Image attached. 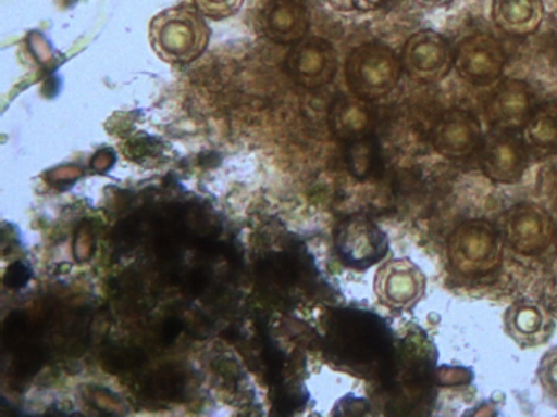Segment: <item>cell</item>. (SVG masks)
<instances>
[{
	"label": "cell",
	"instance_id": "obj_25",
	"mask_svg": "<svg viewBox=\"0 0 557 417\" xmlns=\"http://www.w3.org/2000/svg\"><path fill=\"white\" fill-rule=\"evenodd\" d=\"M115 153H113L110 149H103L96 153V156H94L92 163H90V165H92V168L96 169V172L103 173L109 172V169L115 165Z\"/></svg>",
	"mask_w": 557,
	"mask_h": 417
},
{
	"label": "cell",
	"instance_id": "obj_10",
	"mask_svg": "<svg viewBox=\"0 0 557 417\" xmlns=\"http://www.w3.org/2000/svg\"><path fill=\"white\" fill-rule=\"evenodd\" d=\"M482 129L478 117L468 111L453 110L443 114L432 134L436 152L446 159H465L481 147Z\"/></svg>",
	"mask_w": 557,
	"mask_h": 417
},
{
	"label": "cell",
	"instance_id": "obj_18",
	"mask_svg": "<svg viewBox=\"0 0 557 417\" xmlns=\"http://www.w3.org/2000/svg\"><path fill=\"white\" fill-rule=\"evenodd\" d=\"M103 368L112 374L133 370L141 367L146 362V354L139 349L122 348V345H110L103 351Z\"/></svg>",
	"mask_w": 557,
	"mask_h": 417
},
{
	"label": "cell",
	"instance_id": "obj_5",
	"mask_svg": "<svg viewBox=\"0 0 557 417\" xmlns=\"http://www.w3.org/2000/svg\"><path fill=\"white\" fill-rule=\"evenodd\" d=\"M527 166V142L515 130L495 127L482 139L481 168L492 181L515 185Z\"/></svg>",
	"mask_w": 557,
	"mask_h": 417
},
{
	"label": "cell",
	"instance_id": "obj_14",
	"mask_svg": "<svg viewBox=\"0 0 557 417\" xmlns=\"http://www.w3.org/2000/svg\"><path fill=\"white\" fill-rule=\"evenodd\" d=\"M523 139L531 149L557 150V104H544L533 111L524 124Z\"/></svg>",
	"mask_w": 557,
	"mask_h": 417
},
{
	"label": "cell",
	"instance_id": "obj_27",
	"mask_svg": "<svg viewBox=\"0 0 557 417\" xmlns=\"http://www.w3.org/2000/svg\"><path fill=\"white\" fill-rule=\"evenodd\" d=\"M413 2L423 9H442V7L449 5L453 0H413Z\"/></svg>",
	"mask_w": 557,
	"mask_h": 417
},
{
	"label": "cell",
	"instance_id": "obj_11",
	"mask_svg": "<svg viewBox=\"0 0 557 417\" xmlns=\"http://www.w3.org/2000/svg\"><path fill=\"white\" fill-rule=\"evenodd\" d=\"M533 93L528 84L518 78H507L492 94L485 113L488 123L498 129H523L533 114Z\"/></svg>",
	"mask_w": 557,
	"mask_h": 417
},
{
	"label": "cell",
	"instance_id": "obj_15",
	"mask_svg": "<svg viewBox=\"0 0 557 417\" xmlns=\"http://www.w3.org/2000/svg\"><path fill=\"white\" fill-rule=\"evenodd\" d=\"M187 374L174 365H164L143 380V393L159 400L178 401L187 390Z\"/></svg>",
	"mask_w": 557,
	"mask_h": 417
},
{
	"label": "cell",
	"instance_id": "obj_24",
	"mask_svg": "<svg viewBox=\"0 0 557 417\" xmlns=\"http://www.w3.org/2000/svg\"><path fill=\"white\" fill-rule=\"evenodd\" d=\"M208 283H210V274L205 269H195L194 273L188 276V290H190L194 295H200L201 292H205Z\"/></svg>",
	"mask_w": 557,
	"mask_h": 417
},
{
	"label": "cell",
	"instance_id": "obj_17",
	"mask_svg": "<svg viewBox=\"0 0 557 417\" xmlns=\"http://www.w3.org/2000/svg\"><path fill=\"white\" fill-rule=\"evenodd\" d=\"M15 352L14 370L18 378L34 377L44 367L47 352L37 339H30Z\"/></svg>",
	"mask_w": 557,
	"mask_h": 417
},
{
	"label": "cell",
	"instance_id": "obj_22",
	"mask_svg": "<svg viewBox=\"0 0 557 417\" xmlns=\"http://www.w3.org/2000/svg\"><path fill=\"white\" fill-rule=\"evenodd\" d=\"M373 147L363 139L351 140L350 150H348V165L351 172L357 176H364L370 173L371 162H373Z\"/></svg>",
	"mask_w": 557,
	"mask_h": 417
},
{
	"label": "cell",
	"instance_id": "obj_6",
	"mask_svg": "<svg viewBox=\"0 0 557 417\" xmlns=\"http://www.w3.org/2000/svg\"><path fill=\"white\" fill-rule=\"evenodd\" d=\"M338 254L348 266L367 269L386 256V233L364 215L345 218L335 231Z\"/></svg>",
	"mask_w": 557,
	"mask_h": 417
},
{
	"label": "cell",
	"instance_id": "obj_3",
	"mask_svg": "<svg viewBox=\"0 0 557 417\" xmlns=\"http://www.w3.org/2000/svg\"><path fill=\"white\" fill-rule=\"evenodd\" d=\"M347 77L355 93L367 100H380L399 84L400 62L386 46H361L348 59Z\"/></svg>",
	"mask_w": 557,
	"mask_h": 417
},
{
	"label": "cell",
	"instance_id": "obj_2",
	"mask_svg": "<svg viewBox=\"0 0 557 417\" xmlns=\"http://www.w3.org/2000/svg\"><path fill=\"white\" fill-rule=\"evenodd\" d=\"M504 256V237L482 218L462 222L448 240V261L462 276H484L497 269Z\"/></svg>",
	"mask_w": 557,
	"mask_h": 417
},
{
	"label": "cell",
	"instance_id": "obj_12",
	"mask_svg": "<svg viewBox=\"0 0 557 417\" xmlns=\"http://www.w3.org/2000/svg\"><path fill=\"white\" fill-rule=\"evenodd\" d=\"M504 328L517 344L534 348L549 339L554 323L543 305L530 300H520L511 303L505 312Z\"/></svg>",
	"mask_w": 557,
	"mask_h": 417
},
{
	"label": "cell",
	"instance_id": "obj_13",
	"mask_svg": "<svg viewBox=\"0 0 557 417\" xmlns=\"http://www.w3.org/2000/svg\"><path fill=\"white\" fill-rule=\"evenodd\" d=\"M544 18L543 0H494L492 20L511 36L533 35Z\"/></svg>",
	"mask_w": 557,
	"mask_h": 417
},
{
	"label": "cell",
	"instance_id": "obj_19",
	"mask_svg": "<svg viewBox=\"0 0 557 417\" xmlns=\"http://www.w3.org/2000/svg\"><path fill=\"white\" fill-rule=\"evenodd\" d=\"M370 126L371 116L367 108L355 104V106H350L348 110H345L344 113H341L337 132L341 134L344 139H363Z\"/></svg>",
	"mask_w": 557,
	"mask_h": 417
},
{
	"label": "cell",
	"instance_id": "obj_9",
	"mask_svg": "<svg viewBox=\"0 0 557 417\" xmlns=\"http://www.w3.org/2000/svg\"><path fill=\"white\" fill-rule=\"evenodd\" d=\"M403 65L417 80L438 81L455 67V54L448 41L433 29L410 36L404 46Z\"/></svg>",
	"mask_w": 557,
	"mask_h": 417
},
{
	"label": "cell",
	"instance_id": "obj_26",
	"mask_svg": "<svg viewBox=\"0 0 557 417\" xmlns=\"http://www.w3.org/2000/svg\"><path fill=\"white\" fill-rule=\"evenodd\" d=\"M182 329H184V325H182L181 319L175 318V316L174 318H169L168 321L162 325V342H165V344H171V342H174L175 339L181 336Z\"/></svg>",
	"mask_w": 557,
	"mask_h": 417
},
{
	"label": "cell",
	"instance_id": "obj_7",
	"mask_svg": "<svg viewBox=\"0 0 557 417\" xmlns=\"http://www.w3.org/2000/svg\"><path fill=\"white\" fill-rule=\"evenodd\" d=\"M507 55L497 39L475 33L459 42L455 51V68L462 80L472 85H491L504 74Z\"/></svg>",
	"mask_w": 557,
	"mask_h": 417
},
{
	"label": "cell",
	"instance_id": "obj_21",
	"mask_svg": "<svg viewBox=\"0 0 557 417\" xmlns=\"http://www.w3.org/2000/svg\"><path fill=\"white\" fill-rule=\"evenodd\" d=\"M194 5L210 20H226L243 9L246 0H191Z\"/></svg>",
	"mask_w": 557,
	"mask_h": 417
},
{
	"label": "cell",
	"instance_id": "obj_20",
	"mask_svg": "<svg viewBox=\"0 0 557 417\" xmlns=\"http://www.w3.org/2000/svg\"><path fill=\"white\" fill-rule=\"evenodd\" d=\"M536 377L544 393L557 401V345L541 357Z\"/></svg>",
	"mask_w": 557,
	"mask_h": 417
},
{
	"label": "cell",
	"instance_id": "obj_4",
	"mask_svg": "<svg viewBox=\"0 0 557 417\" xmlns=\"http://www.w3.org/2000/svg\"><path fill=\"white\" fill-rule=\"evenodd\" d=\"M556 228L546 208L534 202L513 205L502 218V237L520 254H534L553 243Z\"/></svg>",
	"mask_w": 557,
	"mask_h": 417
},
{
	"label": "cell",
	"instance_id": "obj_1",
	"mask_svg": "<svg viewBox=\"0 0 557 417\" xmlns=\"http://www.w3.org/2000/svg\"><path fill=\"white\" fill-rule=\"evenodd\" d=\"M211 29L194 3L162 10L149 23L152 48L165 61L191 62L207 49Z\"/></svg>",
	"mask_w": 557,
	"mask_h": 417
},
{
	"label": "cell",
	"instance_id": "obj_8",
	"mask_svg": "<svg viewBox=\"0 0 557 417\" xmlns=\"http://www.w3.org/2000/svg\"><path fill=\"white\" fill-rule=\"evenodd\" d=\"M377 299L394 309H409L425 295L426 277L409 257L389 260L374 279Z\"/></svg>",
	"mask_w": 557,
	"mask_h": 417
},
{
	"label": "cell",
	"instance_id": "obj_16",
	"mask_svg": "<svg viewBox=\"0 0 557 417\" xmlns=\"http://www.w3.org/2000/svg\"><path fill=\"white\" fill-rule=\"evenodd\" d=\"M298 264L288 254L280 253L265 260L260 269V277L270 286L283 287L293 286L299 277Z\"/></svg>",
	"mask_w": 557,
	"mask_h": 417
},
{
	"label": "cell",
	"instance_id": "obj_23",
	"mask_svg": "<svg viewBox=\"0 0 557 417\" xmlns=\"http://www.w3.org/2000/svg\"><path fill=\"white\" fill-rule=\"evenodd\" d=\"M32 277V269L28 264L17 261V263L9 266L8 273H5L4 283L9 289H22L27 286L28 280Z\"/></svg>",
	"mask_w": 557,
	"mask_h": 417
}]
</instances>
